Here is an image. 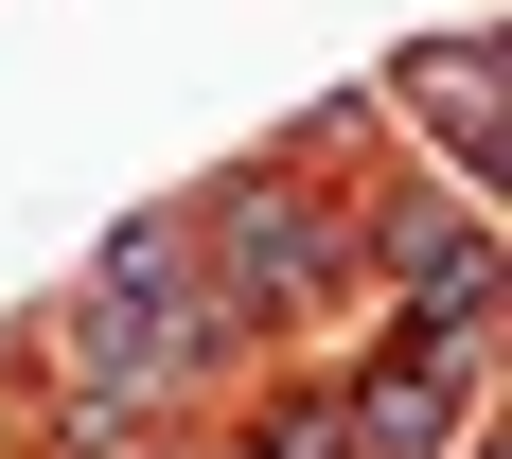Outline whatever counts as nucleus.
Masks as SVG:
<instances>
[{
    "label": "nucleus",
    "instance_id": "nucleus-4",
    "mask_svg": "<svg viewBox=\"0 0 512 459\" xmlns=\"http://www.w3.org/2000/svg\"><path fill=\"white\" fill-rule=\"evenodd\" d=\"M71 301H212V265H195V212H124L89 265H71Z\"/></svg>",
    "mask_w": 512,
    "mask_h": 459
},
{
    "label": "nucleus",
    "instance_id": "nucleus-2",
    "mask_svg": "<svg viewBox=\"0 0 512 459\" xmlns=\"http://www.w3.org/2000/svg\"><path fill=\"white\" fill-rule=\"evenodd\" d=\"M371 265H389L407 301H495V212L477 195H407L389 230H371Z\"/></svg>",
    "mask_w": 512,
    "mask_h": 459
},
{
    "label": "nucleus",
    "instance_id": "nucleus-1",
    "mask_svg": "<svg viewBox=\"0 0 512 459\" xmlns=\"http://www.w3.org/2000/svg\"><path fill=\"white\" fill-rule=\"evenodd\" d=\"M195 212V265H212V301L248 318H301L318 283H336V212L301 195V159H230V177H212V195H177Z\"/></svg>",
    "mask_w": 512,
    "mask_h": 459
},
{
    "label": "nucleus",
    "instance_id": "nucleus-3",
    "mask_svg": "<svg viewBox=\"0 0 512 459\" xmlns=\"http://www.w3.org/2000/svg\"><path fill=\"white\" fill-rule=\"evenodd\" d=\"M407 106L442 124L460 195H495V36H442V53H407Z\"/></svg>",
    "mask_w": 512,
    "mask_h": 459
}]
</instances>
